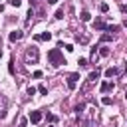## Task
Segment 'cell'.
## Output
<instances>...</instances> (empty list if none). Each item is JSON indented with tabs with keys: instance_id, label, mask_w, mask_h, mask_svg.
Wrapping results in <instances>:
<instances>
[{
	"instance_id": "6da1fadb",
	"label": "cell",
	"mask_w": 127,
	"mask_h": 127,
	"mask_svg": "<svg viewBox=\"0 0 127 127\" xmlns=\"http://www.w3.org/2000/svg\"><path fill=\"white\" fill-rule=\"evenodd\" d=\"M48 60H50V64H54V65H62V64H65V58H64V54H62L60 48L50 50V52H48Z\"/></svg>"
},
{
	"instance_id": "7a4b0ae2",
	"label": "cell",
	"mask_w": 127,
	"mask_h": 127,
	"mask_svg": "<svg viewBox=\"0 0 127 127\" xmlns=\"http://www.w3.org/2000/svg\"><path fill=\"white\" fill-rule=\"evenodd\" d=\"M38 58H40L38 48H36V46H30V48L26 50V64H36V62H38Z\"/></svg>"
},
{
	"instance_id": "3957f363",
	"label": "cell",
	"mask_w": 127,
	"mask_h": 127,
	"mask_svg": "<svg viewBox=\"0 0 127 127\" xmlns=\"http://www.w3.org/2000/svg\"><path fill=\"white\" fill-rule=\"evenodd\" d=\"M77 79H79V73H69V77H67V87H69L71 91L77 87Z\"/></svg>"
},
{
	"instance_id": "277c9868",
	"label": "cell",
	"mask_w": 127,
	"mask_h": 127,
	"mask_svg": "<svg viewBox=\"0 0 127 127\" xmlns=\"http://www.w3.org/2000/svg\"><path fill=\"white\" fill-rule=\"evenodd\" d=\"M6 111H8V101L4 95H0V119L6 117Z\"/></svg>"
},
{
	"instance_id": "5b68a950",
	"label": "cell",
	"mask_w": 127,
	"mask_h": 127,
	"mask_svg": "<svg viewBox=\"0 0 127 127\" xmlns=\"http://www.w3.org/2000/svg\"><path fill=\"white\" fill-rule=\"evenodd\" d=\"M22 36H24V32H22V30H14V32H10V36H8V38H10V42H18Z\"/></svg>"
},
{
	"instance_id": "8992f818",
	"label": "cell",
	"mask_w": 127,
	"mask_h": 127,
	"mask_svg": "<svg viewBox=\"0 0 127 127\" xmlns=\"http://www.w3.org/2000/svg\"><path fill=\"white\" fill-rule=\"evenodd\" d=\"M30 121L32 123H40L42 121V111H30Z\"/></svg>"
},
{
	"instance_id": "52a82bcc",
	"label": "cell",
	"mask_w": 127,
	"mask_h": 127,
	"mask_svg": "<svg viewBox=\"0 0 127 127\" xmlns=\"http://www.w3.org/2000/svg\"><path fill=\"white\" fill-rule=\"evenodd\" d=\"M91 28H93V30H107V24L101 22V20H95V22L91 24Z\"/></svg>"
},
{
	"instance_id": "ba28073f",
	"label": "cell",
	"mask_w": 127,
	"mask_h": 127,
	"mask_svg": "<svg viewBox=\"0 0 127 127\" xmlns=\"http://www.w3.org/2000/svg\"><path fill=\"white\" fill-rule=\"evenodd\" d=\"M99 89H101V93H105V91H111V89H113V81H103Z\"/></svg>"
},
{
	"instance_id": "9c48e42d",
	"label": "cell",
	"mask_w": 127,
	"mask_h": 127,
	"mask_svg": "<svg viewBox=\"0 0 127 127\" xmlns=\"http://www.w3.org/2000/svg\"><path fill=\"white\" fill-rule=\"evenodd\" d=\"M79 20H81V22H89V20H91V14H89L87 10H83V12L79 14Z\"/></svg>"
},
{
	"instance_id": "30bf717a",
	"label": "cell",
	"mask_w": 127,
	"mask_h": 127,
	"mask_svg": "<svg viewBox=\"0 0 127 127\" xmlns=\"http://www.w3.org/2000/svg\"><path fill=\"white\" fill-rule=\"evenodd\" d=\"M117 71H119L117 67H109V69H105V75L107 77H113V75H117Z\"/></svg>"
},
{
	"instance_id": "8fae6325",
	"label": "cell",
	"mask_w": 127,
	"mask_h": 127,
	"mask_svg": "<svg viewBox=\"0 0 127 127\" xmlns=\"http://www.w3.org/2000/svg\"><path fill=\"white\" fill-rule=\"evenodd\" d=\"M97 79H99V71H91V73H89V79H87V81L91 83V81H97Z\"/></svg>"
},
{
	"instance_id": "7c38bea8",
	"label": "cell",
	"mask_w": 127,
	"mask_h": 127,
	"mask_svg": "<svg viewBox=\"0 0 127 127\" xmlns=\"http://www.w3.org/2000/svg\"><path fill=\"white\" fill-rule=\"evenodd\" d=\"M99 10H101L103 14H105V12H109V4H107V2H101V4H99Z\"/></svg>"
},
{
	"instance_id": "4fadbf2b",
	"label": "cell",
	"mask_w": 127,
	"mask_h": 127,
	"mask_svg": "<svg viewBox=\"0 0 127 127\" xmlns=\"http://www.w3.org/2000/svg\"><path fill=\"white\" fill-rule=\"evenodd\" d=\"M101 103H103V105H111V97H109V95H103V97H101Z\"/></svg>"
},
{
	"instance_id": "5bb4252c",
	"label": "cell",
	"mask_w": 127,
	"mask_h": 127,
	"mask_svg": "<svg viewBox=\"0 0 127 127\" xmlns=\"http://www.w3.org/2000/svg\"><path fill=\"white\" fill-rule=\"evenodd\" d=\"M83 109H85V103H79V105H75V113H83Z\"/></svg>"
},
{
	"instance_id": "9a60e30c",
	"label": "cell",
	"mask_w": 127,
	"mask_h": 127,
	"mask_svg": "<svg viewBox=\"0 0 127 127\" xmlns=\"http://www.w3.org/2000/svg\"><path fill=\"white\" fill-rule=\"evenodd\" d=\"M56 18H58V20L64 18V8H58V10H56Z\"/></svg>"
},
{
	"instance_id": "2e32d148",
	"label": "cell",
	"mask_w": 127,
	"mask_h": 127,
	"mask_svg": "<svg viewBox=\"0 0 127 127\" xmlns=\"http://www.w3.org/2000/svg\"><path fill=\"white\" fill-rule=\"evenodd\" d=\"M99 56H103V58L109 56V48H101V50H99Z\"/></svg>"
},
{
	"instance_id": "e0dca14e",
	"label": "cell",
	"mask_w": 127,
	"mask_h": 127,
	"mask_svg": "<svg viewBox=\"0 0 127 127\" xmlns=\"http://www.w3.org/2000/svg\"><path fill=\"white\" fill-rule=\"evenodd\" d=\"M38 91H40L42 95H48V87H46V85H40V87H38Z\"/></svg>"
},
{
	"instance_id": "ac0fdd59",
	"label": "cell",
	"mask_w": 127,
	"mask_h": 127,
	"mask_svg": "<svg viewBox=\"0 0 127 127\" xmlns=\"http://www.w3.org/2000/svg\"><path fill=\"white\" fill-rule=\"evenodd\" d=\"M77 64H79L81 67H85V65H87V60H85V58H79V60H77Z\"/></svg>"
},
{
	"instance_id": "d6986e66",
	"label": "cell",
	"mask_w": 127,
	"mask_h": 127,
	"mask_svg": "<svg viewBox=\"0 0 127 127\" xmlns=\"http://www.w3.org/2000/svg\"><path fill=\"white\" fill-rule=\"evenodd\" d=\"M109 40H111V34H103L101 36V42H109Z\"/></svg>"
},
{
	"instance_id": "ffe728a7",
	"label": "cell",
	"mask_w": 127,
	"mask_h": 127,
	"mask_svg": "<svg viewBox=\"0 0 127 127\" xmlns=\"http://www.w3.org/2000/svg\"><path fill=\"white\" fill-rule=\"evenodd\" d=\"M8 71L14 73V60H10V64H8Z\"/></svg>"
},
{
	"instance_id": "44dd1931",
	"label": "cell",
	"mask_w": 127,
	"mask_h": 127,
	"mask_svg": "<svg viewBox=\"0 0 127 127\" xmlns=\"http://www.w3.org/2000/svg\"><path fill=\"white\" fill-rule=\"evenodd\" d=\"M36 91H38V89H36V87H32V85H30V87H28V95H36Z\"/></svg>"
},
{
	"instance_id": "7402d4cb",
	"label": "cell",
	"mask_w": 127,
	"mask_h": 127,
	"mask_svg": "<svg viewBox=\"0 0 127 127\" xmlns=\"http://www.w3.org/2000/svg\"><path fill=\"white\" fill-rule=\"evenodd\" d=\"M48 121H50V123H56V121H58V117H56V115H52V113H50V115H48Z\"/></svg>"
},
{
	"instance_id": "603a6c76",
	"label": "cell",
	"mask_w": 127,
	"mask_h": 127,
	"mask_svg": "<svg viewBox=\"0 0 127 127\" xmlns=\"http://www.w3.org/2000/svg\"><path fill=\"white\" fill-rule=\"evenodd\" d=\"M26 123H28V119H26V117H22V119H20V123H18V127H26Z\"/></svg>"
},
{
	"instance_id": "cb8c5ba5",
	"label": "cell",
	"mask_w": 127,
	"mask_h": 127,
	"mask_svg": "<svg viewBox=\"0 0 127 127\" xmlns=\"http://www.w3.org/2000/svg\"><path fill=\"white\" fill-rule=\"evenodd\" d=\"M42 75H44V73H42V71H40V69H36V71H34V77H36V79H40V77H42Z\"/></svg>"
},
{
	"instance_id": "d4e9b609",
	"label": "cell",
	"mask_w": 127,
	"mask_h": 127,
	"mask_svg": "<svg viewBox=\"0 0 127 127\" xmlns=\"http://www.w3.org/2000/svg\"><path fill=\"white\" fill-rule=\"evenodd\" d=\"M119 10H121L123 14H127V4H119Z\"/></svg>"
},
{
	"instance_id": "484cf974",
	"label": "cell",
	"mask_w": 127,
	"mask_h": 127,
	"mask_svg": "<svg viewBox=\"0 0 127 127\" xmlns=\"http://www.w3.org/2000/svg\"><path fill=\"white\" fill-rule=\"evenodd\" d=\"M10 4H12V6H16V8H18V6H20V4H22V0H10Z\"/></svg>"
},
{
	"instance_id": "4316f807",
	"label": "cell",
	"mask_w": 127,
	"mask_h": 127,
	"mask_svg": "<svg viewBox=\"0 0 127 127\" xmlns=\"http://www.w3.org/2000/svg\"><path fill=\"white\" fill-rule=\"evenodd\" d=\"M117 30H119L117 26H107V32H117Z\"/></svg>"
},
{
	"instance_id": "83f0119b",
	"label": "cell",
	"mask_w": 127,
	"mask_h": 127,
	"mask_svg": "<svg viewBox=\"0 0 127 127\" xmlns=\"http://www.w3.org/2000/svg\"><path fill=\"white\" fill-rule=\"evenodd\" d=\"M48 4H58V0H48Z\"/></svg>"
},
{
	"instance_id": "f1b7e54d",
	"label": "cell",
	"mask_w": 127,
	"mask_h": 127,
	"mask_svg": "<svg viewBox=\"0 0 127 127\" xmlns=\"http://www.w3.org/2000/svg\"><path fill=\"white\" fill-rule=\"evenodd\" d=\"M123 26H125V28H127V20H125V22H123Z\"/></svg>"
},
{
	"instance_id": "f546056e",
	"label": "cell",
	"mask_w": 127,
	"mask_h": 127,
	"mask_svg": "<svg viewBox=\"0 0 127 127\" xmlns=\"http://www.w3.org/2000/svg\"><path fill=\"white\" fill-rule=\"evenodd\" d=\"M48 127H56V125H54V123H52V125H48Z\"/></svg>"
},
{
	"instance_id": "4dcf8cb0",
	"label": "cell",
	"mask_w": 127,
	"mask_h": 127,
	"mask_svg": "<svg viewBox=\"0 0 127 127\" xmlns=\"http://www.w3.org/2000/svg\"><path fill=\"white\" fill-rule=\"evenodd\" d=\"M30 2H32V4H34V0H30Z\"/></svg>"
}]
</instances>
